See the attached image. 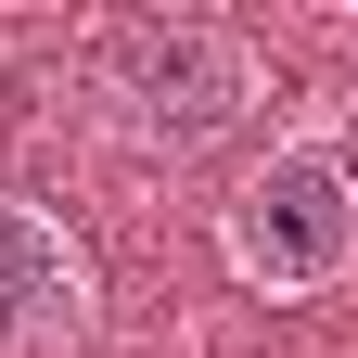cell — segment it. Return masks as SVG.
<instances>
[{
  "label": "cell",
  "instance_id": "cell-1",
  "mask_svg": "<svg viewBox=\"0 0 358 358\" xmlns=\"http://www.w3.org/2000/svg\"><path fill=\"white\" fill-rule=\"evenodd\" d=\"M217 256L231 282L268 307H307L358 268V166L333 141H282L268 166H243V192L217 205Z\"/></svg>",
  "mask_w": 358,
  "mask_h": 358
},
{
  "label": "cell",
  "instance_id": "cell-2",
  "mask_svg": "<svg viewBox=\"0 0 358 358\" xmlns=\"http://www.w3.org/2000/svg\"><path fill=\"white\" fill-rule=\"evenodd\" d=\"M103 77H115V128L141 154H205V141H231L243 103H256V52H243L231 26H205V13L128 26Z\"/></svg>",
  "mask_w": 358,
  "mask_h": 358
},
{
  "label": "cell",
  "instance_id": "cell-3",
  "mask_svg": "<svg viewBox=\"0 0 358 358\" xmlns=\"http://www.w3.org/2000/svg\"><path fill=\"white\" fill-rule=\"evenodd\" d=\"M90 320V256L64 243L52 205H0V358L64 345Z\"/></svg>",
  "mask_w": 358,
  "mask_h": 358
}]
</instances>
